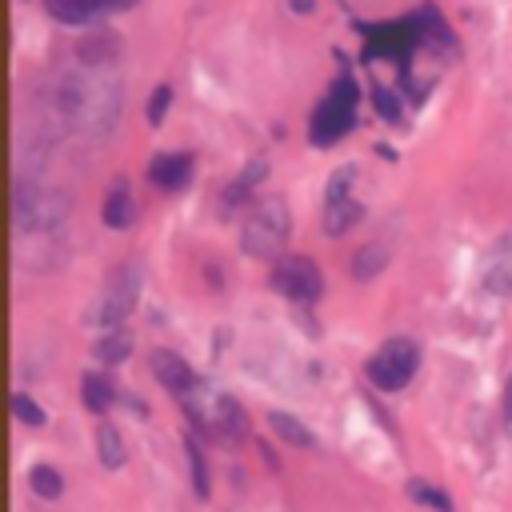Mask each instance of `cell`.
Segmentation results:
<instances>
[{
    "instance_id": "obj_7",
    "label": "cell",
    "mask_w": 512,
    "mask_h": 512,
    "mask_svg": "<svg viewBox=\"0 0 512 512\" xmlns=\"http://www.w3.org/2000/svg\"><path fill=\"white\" fill-rule=\"evenodd\" d=\"M360 32H364V60H388L408 80V60L424 44L416 16L392 20V24H360Z\"/></svg>"
},
{
    "instance_id": "obj_22",
    "label": "cell",
    "mask_w": 512,
    "mask_h": 512,
    "mask_svg": "<svg viewBox=\"0 0 512 512\" xmlns=\"http://www.w3.org/2000/svg\"><path fill=\"white\" fill-rule=\"evenodd\" d=\"M384 264H388V248L384 244H364L352 256V280H372L376 272H384Z\"/></svg>"
},
{
    "instance_id": "obj_2",
    "label": "cell",
    "mask_w": 512,
    "mask_h": 512,
    "mask_svg": "<svg viewBox=\"0 0 512 512\" xmlns=\"http://www.w3.org/2000/svg\"><path fill=\"white\" fill-rule=\"evenodd\" d=\"M180 408H184L188 424L208 440H220V444H244L248 440V412L240 408V400L228 392H216L204 380L180 400Z\"/></svg>"
},
{
    "instance_id": "obj_29",
    "label": "cell",
    "mask_w": 512,
    "mask_h": 512,
    "mask_svg": "<svg viewBox=\"0 0 512 512\" xmlns=\"http://www.w3.org/2000/svg\"><path fill=\"white\" fill-rule=\"evenodd\" d=\"M292 12H312V0H288Z\"/></svg>"
},
{
    "instance_id": "obj_3",
    "label": "cell",
    "mask_w": 512,
    "mask_h": 512,
    "mask_svg": "<svg viewBox=\"0 0 512 512\" xmlns=\"http://www.w3.org/2000/svg\"><path fill=\"white\" fill-rule=\"evenodd\" d=\"M356 108H360V84L352 80V72L344 68L328 92L320 96V104L312 108V124H308V144L312 148H332L336 140L348 136V128L356 124Z\"/></svg>"
},
{
    "instance_id": "obj_23",
    "label": "cell",
    "mask_w": 512,
    "mask_h": 512,
    "mask_svg": "<svg viewBox=\"0 0 512 512\" xmlns=\"http://www.w3.org/2000/svg\"><path fill=\"white\" fill-rule=\"evenodd\" d=\"M28 484H32V492H36L40 500H60V496H64V476H60L52 464H32Z\"/></svg>"
},
{
    "instance_id": "obj_25",
    "label": "cell",
    "mask_w": 512,
    "mask_h": 512,
    "mask_svg": "<svg viewBox=\"0 0 512 512\" xmlns=\"http://www.w3.org/2000/svg\"><path fill=\"white\" fill-rule=\"evenodd\" d=\"M12 412H16V420H20V424H32V428H40V424L48 420V416H44V408H40L32 396H24V392H16V396H12Z\"/></svg>"
},
{
    "instance_id": "obj_28",
    "label": "cell",
    "mask_w": 512,
    "mask_h": 512,
    "mask_svg": "<svg viewBox=\"0 0 512 512\" xmlns=\"http://www.w3.org/2000/svg\"><path fill=\"white\" fill-rule=\"evenodd\" d=\"M504 432L512 436V372H508V384H504Z\"/></svg>"
},
{
    "instance_id": "obj_15",
    "label": "cell",
    "mask_w": 512,
    "mask_h": 512,
    "mask_svg": "<svg viewBox=\"0 0 512 512\" xmlns=\"http://www.w3.org/2000/svg\"><path fill=\"white\" fill-rule=\"evenodd\" d=\"M264 176H268V164H264L260 156H256V160H248V164H244V172H240V176H236V180L224 188L220 208H224V212H236V208H240V204L252 196V188H256Z\"/></svg>"
},
{
    "instance_id": "obj_21",
    "label": "cell",
    "mask_w": 512,
    "mask_h": 512,
    "mask_svg": "<svg viewBox=\"0 0 512 512\" xmlns=\"http://www.w3.org/2000/svg\"><path fill=\"white\" fill-rule=\"evenodd\" d=\"M404 492H408V500H416V504H424V508H432V512H452V496H448L444 488H436L432 480L412 476V480L404 484Z\"/></svg>"
},
{
    "instance_id": "obj_12",
    "label": "cell",
    "mask_w": 512,
    "mask_h": 512,
    "mask_svg": "<svg viewBox=\"0 0 512 512\" xmlns=\"http://www.w3.org/2000/svg\"><path fill=\"white\" fill-rule=\"evenodd\" d=\"M148 364H152L156 380H160V384H164V388H168L176 400H184V396H188V392L200 384V376H196V372H192V368H188V364H184V360H180L172 348H156Z\"/></svg>"
},
{
    "instance_id": "obj_9",
    "label": "cell",
    "mask_w": 512,
    "mask_h": 512,
    "mask_svg": "<svg viewBox=\"0 0 512 512\" xmlns=\"http://www.w3.org/2000/svg\"><path fill=\"white\" fill-rule=\"evenodd\" d=\"M268 288H272L276 296L292 300V304H312V300H320V292H324V276H320V268H316L312 256L288 252V256H280V260L272 264Z\"/></svg>"
},
{
    "instance_id": "obj_20",
    "label": "cell",
    "mask_w": 512,
    "mask_h": 512,
    "mask_svg": "<svg viewBox=\"0 0 512 512\" xmlns=\"http://www.w3.org/2000/svg\"><path fill=\"white\" fill-rule=\"evenodd\" d=\"M268 424H272V432H276L284 444H292V448H316V436H312L296 416H288V412H268Z\"/></svg>"
},
{
    "instance_id": "obj_19",
    "label": "cell",
    "mask_w": 512,
    "mask_h": 512,
    "mask_svg": "<svg viewBox=\"0 0 512 512\" xmlns=\"http://www.w3.org/2000/svg\"><path fill=\"white\" fill-rule=\"evenodd\" d=\"M96 456H100V464H104L108 472L124 468V460H128V448H124L120 432H116L108 420H104V424H96Z\"/></svg>"
},
{
    "instance_id": "obj_16",
    "label": "cell",
    "mask_w": 512,
    "mask_h": 512,
    "mask_svg": "<svg viewBox=\"0 0 512 512\" xmlns=\"http://www.w3.org/2000/svg\"><path fill=\"white\" fill-rule=\"evenodd\" d=\"M80 400H84L88 412L104 416V412L116 404V384H112L104 372H84V376H80Z\"/></svg>"
},
{
    "instance_id": "obj_1",
    "label": "cell",
    "mask_w": 512,
    "mask_h": 512,
    "mask_svg": "<svg viewBox=\"0 0 512 512\" xmlns=\"http://www.w3.org/2000/svg\"><path fill=\"white\" fill-rule=\"evenodd\" d=\"M52 104H56V116L68 124V132L108 136L120 116V80L104 64L68 72L60 76Z\"/></svg>"
},
{
    "instance_id": "obj_26",
    "label": "cell",
    "mask_w": 512,
    "mask_h": 512,
    "mask_svg": "<svg viewBox=\"0 0 512 512\" xmlns=\"http://www.w3.org/2000/svg\"><path fill=\"white\" fill-rule=\"evenodd\" d=\"M168 104H172V88L168 84H160V88H152V96H148V124L156 128L160 120H164V112H168Z\"/></svg>"
},
{
    "instance_id": "obj_6",
    "label": "cell",
    "mask_w": 512,
    "mask_h": 512,
    "mask_svg": "<svg viewBox=\"0 0 512 512\" xmlns=\"http://www.w3.org/2000/svg\"><path fill=\"white\" fill-rule=\"evenodd\" d=\"M288 232H292V212H288V204H284L280 196H264V200L248 212V220H244V228H240V248H244V256H260V260L276 256V260H280V248L288 244Z\"/></svg>"
},
{
    "instance_id": "obj_4",
    "label": "cell",
    "mask_w": 512,
    "mask_h": 512,
    "mask_svg": "<svg viewBox=\"0 0 512 512\" xmlns=\"http://www.w3.org/2000/svg\"><path fill=\"white\" fill-rule=\"evenodd\" d=\"M72 212V196L44 180H16L12 192V220L20 232H48L60 228Z\"/></svg>"
},
{
    "instance_id": "obj_5",
    "label": "cell",
    "mask_w": 512,
    "mask_h": 512,
    "mask_svg": "<svg viewBox=\"0 0 512 512\" xmlns=\"http://www.w3.org/2000/svg\"><path fill=\"white\" fill-rule=\"evenodd\" d=\"M140 288H144V272L136 260H124L116 264L108 276H104V288L96 292V300L88 304V324L96 328H124V320L132 316L136 300H140Z\"/></svg>"
},
{
    "instance_id": "obj_8",
    "label": "cell",
    "mask_w": 512,
    "mask_h": 512,
    "mask_svg": "<svg viewBox=\"0 0 512 512\" xmlns=\"http://www.w3.org/2000/svg\"><path fill=\"white\" fill-rule=\"evenodd\" d=\"M416 368H420V348H416L412 340H404V336H392V340H384V344L368 356L364 376H368L380 392H400V388L416 376Z\"/></svg>"
},
{
    "instance_id": "obj_18",
    "label": "cell",
    "mask_w": 512,
    "mask_h": 512,
    "mask_svg": "<svg viewBox=\"0 0 512 512\" xmlns=\"http://www.w3.org/2000/svg\"><path fill=\"white\" fill-rule=\"evenodd\" d=\"M184 460H188V480H192V492L200 500L212 496V480H208V460H204V448L200 440H192V432H184Z\"/></svg>"
},
{
    "instance_id": "obj_24",
    "label": "cell",
    "mask_w": 512,
    "mask_h": 512,
    "mask_svg": "<svg viewBox=\"0 0 512 512\" xmlns=\"http://www.w3.org/2000/svg\"><path fill=\"white\" fill-rule=\"evenodd\" d=\"M128 352H132L128 328H112V332H104V336L96 340V360H104V364H120Z\"/></svg>"
},
{
    "instance_id": "obj_10",
    "label": "cell",
    "mask_w": 512,
    "mask_h": 512,
    "mask_svg": "<svg viewBox=\"0 0 512 512\" xmlns=\"http://www.w3.org/2000/svg\"><path fill=\"white\" fill-rule=\"evenodd\" d=\"M356 184V168H336L324 184V204H320V224L328 236H344L352 224H360L364 204L352 196Z\"/></svg>"
},
{
    "instance_id": "obj_17",
    "label": "cell",
    "mask_w": 512,
    "mask_h": 512,
    "mask_svg": "<svg viewBox=\"0 0 512 512\" xmlns=\"http://www.w3.org/2000/svg\"><path fill=\"white\" fill-rule=\"evenodd\" d=\"M104 224L108 228H116V232H124L132 220H136V204H132V192H128V184H112V192H108V200H104Z\"/></svg>"
},
{
    "instance_id": "obj_27",
    "label": "cell",
    "mask_w": 512,
    "mask_h": 512,
    "mask_svg": "<svg viewBox=\"0 0 512 512\" xmlns=\"http://www.w3.org/2000/svg\"><path fill=\"white\" fill-rule=\"evenodd\" d=\"M372 96H376V108H380V116L396 124V120H400V104H396V92H392V88H384V84H376V92H372Z\"/></svg>"
},
{
    "instance_id": "obj_14",
    "label": "cell",
    "mask_w": 512,
    "mask_h": 512,
    "mask_svg": "<svg viewBox=\"0 0 512 512\" xmlns=\"http://www.w3.org/2000/svg\"><path fill=\"white\" fill-rule=\"evenodd\" d=\"M148 180H152L156 188H164V192L184 188V184L192 180V156H188V152H160V156H152Z\"/></svg>"
},
{
    "instance_id": "obj_13",
    "label": "cell",
    "mask_w": 512,
    "mask_h": 512,
    "mask_svg": "<svg viewBox=\"0 0 512 512\" xmlns=\"http://www.w3.org/2000/svg\"><path fill=\"white\" fill-rule=\"evenodd\" d=\"M128 4H136V0H48V12L64 24H92V20H104Z\"/></svg>"
},
{
    "instance_id": "obj_11",
    "label": "cell",
    "mask_w": 512,
    "mask_h": 512,
    "mask_svg": "<svg viewBox=\"0 0 512 512\" xmlns=\"http://www.w3.org/2000/svg\"><path fill=\"white\" fill-rule=\"evenodd\" d=\"M480 284L492 296H508L512 292V236H500L480 264Z\"/></svg>"
}]
</instances>
